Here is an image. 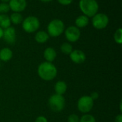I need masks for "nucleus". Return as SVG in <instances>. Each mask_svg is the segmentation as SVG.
<instances>
[{
  "label": "nucleus",
  "mask_w": 122,
  "mask_h": 122,
  "mask_svg": "<svg viewBox=\"0 0 122 122\" xmlns=\"http://www.w3.org/2000/svg\"><path fill=\"white\" fill-rule=\"evenodd\" d=\"M37 73L39 76L45 81L54 80L57 75V68L52 63L43 62L39 64Z\"/></svg>",
  "instance_id": "obj_1"
},
{
  "label": "nucleus",
  "mask_w": 122,
  "mask_h": 122,
  "mask_svg": "<svg viewBox=\"0 0 122 122\" xmlns=\"http://www.w3.org/2000/svg\"><path fill=\"white\" fill-rule=\"evenodd\" d=\"M79 7L84 15L93 17L99 11V4L97 0H80Z\"/></svg>",
  "instance_id": "obj_2"
},
{
  "label": "nucleus",
  "mask_w": 122,
  "mask_h": 122,
  "mask_svg": "<svg viewBox=\"0 0 122 122\" xmlns=\"http://www.w3.org/2000/svg\"><path fill=\"white\" fill-rule=\"evenodd\" d=\"M65 30V25L62 20L54 19L47 25V33L49 37H57L60 36Z\"/></svg>",
  "instance_id": "obj_3"
},
{
  "label": "nucleus",
  "mask_w": 122,
  "mask_h": 122,
  "mask_svg": "<svg viewBox=\"0 0 122 122\" xmlns=\"http://www.w3.org/2000/svg\"><path fill=\"white\" fill-rule=\"evenodd\" d=\"M48 106L52 111L60 112L64 109L65 99L63 96L55 93L49 97L48 101Z\"/></svg>",
  "instance_id": "obj_4"
},
{
  "label": "nucleus",
  "mask_w": 122,
  "mask_h": 122,
  "mask_svg": "<svg viewBox=\"0 0 122 122\" xmlns=\"http://www.w3.org/2000/svg\"><path fill=\"white\" fill-rule=\"evenodd\" d=\"M39 27V19L35 16H29L22 21V28L27 33H33L36 32Z\"/></svg>",
  "instance_id": "obj_5"
},
{
  "label": "nucleus",
  "mask_w": 122,
  "mask_h": 122,
  "mask_svg": "<svg viewBox=\"0 0 122 122\" xmlns=\"http://www.w3.org/2000/svg\"><path fill=\"white\" fill-rule=\"evenodd\" d=\"M109 17L104 13H97L92 19V24L97 29H103L106 28L109 24Z\"/></svg>",
  "instance_id": "obj_6"
},
{
  "label": "nucleus",
  "mask_w": 122,
  "mask_h": 122,
  "mask_svg": "<svg viewBox=\"0 0 122 122\" xmlns=\"http://www.w3.org/2000/svg\"><path fill=\"white\" fill-rule=\"evenodd\" d=\"M94 106V101L89 96H83L80 97L77 102L78 110L84 114H87L92 111Z\"/></svg>",
  "instance_id": "obj_7"
},
{
  "label": "nucleus",
  "mask_w": 122,
  "mask_h": 122,
  "mask_svg": "<svg viewBox=\"0 0 122 122\" xmlns=\"http://www.w3.org/2000/svg\"><path fill=\"white\" fill-rule=\"evenodd\" d=\"M66 39L70 42H75L78 41L81 36V32L76 26H69L64 30Z\"/></svg>",
  "instance_id": "obj_8"
},
{
  "label": "nucleus",
  "mask_w": 122,
  "mask_h": 122,
  "mask_svg": "<svg viewBox=\"0 0 122 122\" xmlns=\"http://www.w3.org/2000/svg\"><path fill=\"white\" fill-rule=\"evenodd\" d=\"M9 6L10 10L13 12L21 13L24 11L27 6L26 0H10L9 1Z\"/></svg>",
  "instance_id": "obj_9"
},
{
  "label": "nucleus",
  "mask_w": 122,
  "mask_h": 122,
  "mask_svg": "<svg viewBox=\"0 0 122 122\" xmlns=\"http://www.w3.org/2000/svg\"><path fill=\"white\" fill-rule=\"evenodd\" d=\"M4 41L9 44V45H13L16 42V30L14 27H9L5 29H4L3 32V37Z\"/></svg>",
  "instance_id": "obj_10"
},
{
  "label": "nucleus",
  "mask_w": 122,
  "mask_h": 122,
  "mask_svg": "<svg viewBox=\"0 0 122 122\" xmlns=\"http://www.w3.org/2000/svg\"><path fill=\"white\" fill-rule=\"evenodd\" d=\"M71 60L76 64H81L86 60V55L81 50H74L69 55Z\"/></svg>",
  "instance_id": "obj_11"
},
{
  "label": "nucleus",
  "mask_w": 122,
  "mask_h": 122,
  "mask_svg": "<svg viewBox=\"0 0 122 122\" xmlns=\"http://www.w3.org/2000/svg\"><path fill=\"white\" fill-rule=\"evenodd\" d=\"M44 58L46 62L52 63L56 58V50L51 47L46 48L44 51Z\"/></svg>",
  "instance_id": "obj_12"
},
{
  "label": "nucleus",
  "mask_w": 122,
  "mask_h": 122,
  "mask_svg": "<svg viewBox=\"0 0 122 122\" xmlns=\"http://www.w3.org/2000/svg\"><path fill=\"white\" fill-rule=\"evenodd\" d=\"M67 90V85L66 83L63 81H57L54 85V91L56 92V94L63 96Z\"/></svg>",
  "instance_id": "obj_13"
},
{
  "label": "nucleus",
  "mask_w": 122,
  "mask_h": 122,
  "mask_svg": "<svg viewBox=\"0 0 122 122\" xmlns=\"http://www.w3.org/2000/svg\"><path fill=\"white\" fill-rule=\"evenodd\" d=\"M13 57V52L10 48L4 47L0 50V60L4 62L9 61Z\"/></svg>",
  "instance_id": "obj_14"
},
{
  "label": "nucleus",
  "mask_w": 122,
  "mask_h": 122,
  "mask_svg": "<svg viewBox=\"0 0 122 122\" xmlns=\"http://www.w3.org/2000/svg\"><path fill=\"white\" fill-rule=\"evenodd\" d=\"M49 39V36L48 33L46 32L42 31V30L37 32L34 36L35 41L39 44H43V43L46 42Z\"/></svg>",
  "instance_id": "obj_15"
},
{
  "label": "nucleus",
  "mask_w": 122,
  "mask_h": 122,
  "mask_svg": "<svg viewBox=\"0 0 122 122\" xmlns=\"http://www.w3.org/2000/svg\"><path fill=\"white\" fill-rule=\"evenodd\" d=\"M89 17H87L84 14L80 15L75 19V26L79 29L84 28L89 24Z\"/></svg>",
  "instance_id": "obj_16"
},
{
  "label": "nucleus",
  "mask_w": 122,
  "mask_h": 122,
  "mask_svg": "<svg viewBox=\"0 0 122 122\" xmlns=\"http://www.w3.org/2000/svg\"><path fill=\"white\" fill-rule=\"evenodd\" d=\"M11 20L9 17L6 14H0V27L3 29H5L11 27Z\"/></svg>",
  "instance_id": "obj_17"
},
{
  "label": "nucleus",
  "mask_w": 122,
  "mask_h": 122,
  "mask_svg": "<svg viewBox=\"0 0 122 122\" xmlns=\"http://www.w3.org/2000/svg\"><path fill=\"white\" fill-rule=\"evenodd\" d=\"M9 18L11 20V23L14 24H19L22 23V21L24 19L21 13H18V12H13L10 15Z\"/></svg>",
  "instance_id": "obj_18"
},
{
  "label": "nucleus",
  "mask_w": 122,
  "mask_h": 122,
  "mask_svg": "<svg viewBox=\"0 0 122 122\" xmlns=\"http://www.w3.org/2000/svg\"><path fill=\"white\" fill-rule=\"evenodd\" d=\"M61 52L64 55H70V53L73 51V47L69 42H64L61 44L60 47Z\"/></svg>",
  "instance_id": "obj_19"
},
{
  "label": "nucleus",
  "mask_w": 122,
  "mask_h": 122,
  "mask_svg": "<svg viewBox=\"0 0 122 122\" xmlns=\"http://www.w3.org/2000/svg\"><path fill=\"white\" fill-rule=\"evenodd\" d=\"M114 41L119 44L121 45L122 43V28H119L116 30V32H114Z\"/></svg>",
  "instance_id": "obj_20"
},
{
  "label": "nucleus",
  "mask_w": 122,
  "mask_h": 122,
  "mask_svg": "<svg viewBox=\"0 0 122 122\" xmlns=\"http://www.w3.org/2000/svg\"><path fill=\"white\" fill-rule=\"evenodd\" d=\"M79 122H96V119L94 116L85 114L79 119Z\"/></svg>",
  "instance_id": "obj_21"
},
{
  "label": "nucleus",
  "mask_w": 122,
  "mask_h": 122,
  "mask_svg": "<svg viewBox=\"0 0 122 122\" xmlns=\"http://www.w3.org/2000/svg\"><path fill=\"white\" fill-rule=\"evenodd\" d=\"M10 11V8L8 3H0V13L1 14H6Z\"/></svg>",
  "instance_id": "obj_22"
},
{
  "label": "nucleus",
  "mask_w": 122,
  "mask_h": 122,
  "mask_svg": "<svg viewBox=\"0 0 122 122\" xmlns=\"http://www.w3.org/2000/svg\"><path fill=\"white\" fill-rule=\"evenodd\" d=\"M67 122H79V117L75 114H70L67 119Z\"/></svg>",
  "instance_id": "obj_23"
},
{
  "label": "nucleus",
  "mask_w": 122,
  "mask_h": 122,
  "mask_svg": "<svg viewBox=\"0 0 122 122\" xmlns=\"http://www.w3.org/2000/svg\"><path fill=\"white\" fill-rule=\"evenodd\" d=\"M57 1L63 6H68L72 3L73 0H57Z\"/></svg>",
  "instance_id": "obj_24"
},
{
  "label": "nucleus",
  "mask_w": 122,
  "mask_h": 122,
  "mask_svg": "<svg viewBox=\"0 0 122 122\" xmlns=\"http://www.w3.org/2000/svg\"><path fill=\"white\" fill-rule=\"evenodd\" d=\"M35 122H48V120H47V119L45 116H38L36 119Z\"/></svg>",
  "instance_id": "obj_25"
},
{
  "label": "nucleus",
  "mask_w": 122,
  "mask_h": 122,
  "mask_svg": "<svg viewBox=\"0 0 122 122\" xmlns=\"http://www.w3.org/2000/svg\"><path fill=\"white\" fill-rule=\"evenodd\" d=\"M89 96L91 97V99H92L93 101H94V100H97V99L99 98V94L97 92H92Z\"/></svg>",
  "instance_id": "obj_26"
},
{
  "label": "nucleus",
  "mask_w": 122,
  "mask_h": 122,
  "mask_svg": "<svg viewBox=\"0 0 122 122\" xmlns=\"http://www.w3.org/2000/svg\"><path fill=\"white\" fill-rule=\"evenodd\" d=\"M115 122H122V114H118L115 118Z\"/></svg>",
  "instance_id": "obj_27"
},
{
  "label": "nucleus",
  "mask_w": 122,
  "mask_h": 122,
  "mask_svg": "<svg viewBox=\"0 0 122 122\" xmlns=\"http://www.w3.org/2000/svg\"><path fill=\"white\" fill-rule=\"evenodd\" d=\"M3 32H4V29L0 27V39H1L3 37Z\"/></svg>",
  "instance_id": "obj_28"
},
{
  "label": "nucleus",
  "mask_w": 122,
  "mask_h": 122,
  "mask_svg": "<svg viewBox=\"0 0 122 122\" xmlns=\"http://www.w3.org/2000/svg\"><path fill=\"white\" fill-rule=\"evenodd\" d=\"M1 2H3V3H9V1L10 0H0Z\"/></svg>",
  "instance_id": "obj_29"
},
{
  "label": "nucleus",
  "mask_w": 122,
  "mask_h": 122,
  "mask_svg": "<svg viewBox=\"0 0 122 122\" xmlns=\"http://www.w3.org/2000/svg\"><path fill=\"white\" fill-rule=\"evenodd\" d=\"M41 1H42V2H50V1H53V0H40Z\"/></svg>",
  "instance_id": "obj_30"
}]
</instances>
